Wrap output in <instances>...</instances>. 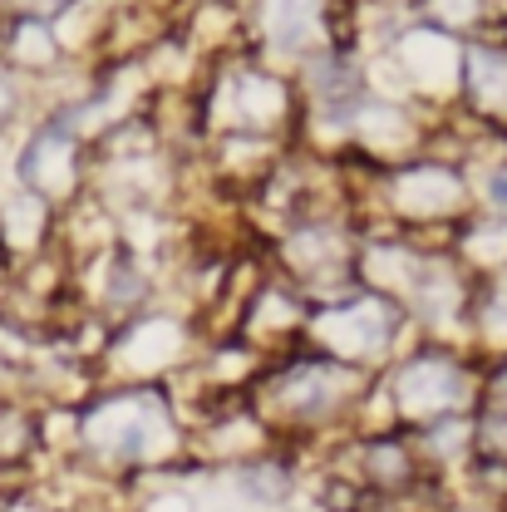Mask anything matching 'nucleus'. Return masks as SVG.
<instances>
[{
    "label": "nucleus",
    "mask_w": 507,
    "mask_h": 512,
    "mask_svg": "<svg viewBox=\"0 0 507 512\" xmlns=\"http://www.w3.org/2000/svg\"><path fill=\"white\" fill-rule=\"evenodd\" d=\"M498 389H503V394H507V365H503V370H498Z\"/></svg>",
    "instance_id": "f03ea898"
},
{
    "label": "nucleus",
    "mask_w": 507,
    "mask_h": 512,
    "mask_svg": "<svg viewBox=\"0 0 507 512\" xmlns=\"http://www.w3.org/2000/svg\"><path fill=\"white\" fill-rule=\"evenodd\" d=\"M458 89L478 104V114H507V55L503 50H463L458 55Z\"/></svg>",
    "instance_id": "f257e3e1"
}]
</instances>
